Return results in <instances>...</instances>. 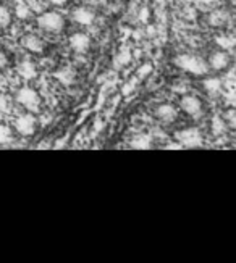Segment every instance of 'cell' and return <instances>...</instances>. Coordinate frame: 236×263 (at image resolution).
<instances>
[{
    "label": "cell",
    "mask_w": 236,
    "mask_h": 263,
    "mask_svg": "<svg viewBox=\"0 0 236 263\" xmlns=\"http://www.w3.org/2000/svg\"><path fill=\"white\" fill-rule=\"evenodd\" d=\"M175 65L180 70L191 73L194 76H204L209 73V63L200 57H198V55H191V53L178 55L175 58Z\"/></svg>",
    "instance_id": "obj_1"
},
{
    "label": "cell",
    "mask_w": 236,
    "mask_h": 263,
    "mask_svg": "<svg viewBox=\"0 0 236 263\" xmlns=\"http://www.w3.org/2000/svg\"><path fill=\"white\" fill-rule=\"evenodd\" d=\"M16 102L22 107H24L28 112H31V113L39 112V108H40V97H39V94L34 91L32 87H28V86L22 87L16 92Z\"/></svg>",
    "instance_id": "obj_2"
},
{
    "label": "cell",
    "mask_w": 236,
    "mask_h": 263,
    "mask_svg": "<svg viewBox=\"0 0 236 263\" xmlns=\"http://www.w3.org/2000/svg\"><path fill=\"white\" fill-rule=\"evenodd\" d=\"M38 24L47 32H60L65 26V19L57 11H42L39 13Z\"/></svg>",
    "instance_id": "obj_3"
},
{
    "label": "cell",
    "mask_w": 236,
    "mask_h": 263,
    "mask_svg": "<svg viewBox=\"0 0 236 263\" xmlns=\"http://www.w3.org/2000/svg\"><path fill=\"white\" fill-rule=\"evenodd\" d=\"M176 141H178L180 145H182V147H186V149L200 147L202 142H204L202 134H200V131L196 129V128H186V129L178 131V133H176Z\"/></svg>",
    "instance_id": "obj_4"
},
{
    "label": "cell",
    "mask_w": 236,
    "mask_h": 263,
    "mask_svg": "<svg viewBox=\"0 0 236 263\" xmlns=\"http://www.w3.org/2000/svg\"><path fill=\"white\" fill-rule=\"evenodd\" d=\"M15 129L22 136H32L34 131H36V118L31 113L20 115L15 121Z\"/></svg>",
    "instance_id": "obj_5"
},
{
    "label": "cell",
    "mask_w": 236,
    "mask_h": 263,
    "mask_svg": "<svg viewBox=\"0 0 236 263\" xmlns=\"http://www.w3.org/2000/svg\"><path fill=\"white\" fill-rule=\"evenodd\" d=\"M180 107L190 116H200V113H202V102L196 95H184L180 100Z\"/></svg>",
    "instance_id": "obj_6"
},
{
    "label": "cell",
    "mask_w": 236,
    "mask_h": 263,
    "mask_svg": "<svg viewBox=\"0 0 236 263\" xmlns=\"http://www.w3.org/2000/svg\"><path fill=\"white\" fill-rule=\"evenodd\" d=\"M156 116L160 121H164V123H173L176 120L178 112H176V108L172 105V103H162V105L157 107Z\"/></svg>",
    "instance_id": "obj_7"
},
{
    "label": "cell",
    "mask_w": 236,
    "mask_h": 263,
    "mask_svg": "<svg viewBox=\"0 0 236 263\" xmlns=\"http://www.w3.org/2000/svg\"><path fill=\"white\" fill-rule=\"evenodd\" d=\"M89 45H91V39H89V36L84 32H76L70 37V47L78 53L86 52Z\"/></svg>",
    "instance_id": "obj_8"
},
{
    "label": "cell",
    "mask_w": 236,
    "mask_h": 263,
    "mask_svg": "<svg viewBox=\"0 0 236 263\" xmlns=\"http://www.w3.org/2000/svg\"><path fill=\"white\" fill-rule=\"evenodd\" d=\"M22 45L26 48L28 52H32V53H40L44 52V42L42 39L34 36V34H26V36L22 39Z\"/></svg>",
    "instance_id": "obj_9"
},
{
    "label": "cell",
    "mask_w": 236,
    "mask_h": 263,
    "mask_svg": "<svg viewBox=\"0 0 236 263\" xmlns=\"http://www.w3.org/2000/svg\"><path fill=\"white\" fill-rule=\"evenodd\" d=\"M230 65V57L225 50H218V52H214L212 57L209 58V66L214 68V70L222 71Z\"/></svg>",
    "instance_id": "obj_10"
},
{
    "label": "cell",
    "mask_w": 236,
    "mask_h": 263,
    "mask_svg": "<svg viewBox=\"0 0 236 263\" xmlns=\"http://www.w3.org/2000/svg\"><path fill=\"white\" fill-rule=\"evenodd\" d=\"M228 19H230V15H228L226 10H222V8H217L209 13V16H207V21H209L210 26L214 27H224Z\"/></svg>",
    "instance_id": "obj_11"
},
{
    "label": "cell",
    "mask_w": 236,
    "mask_h": 263,
    "mask_svg": "<svg viewBox=\"0 0 236 263\" xmlns=\"http://www.w3.org/2000/svg\"><path fill=\"white\" fill-rule=\"evenodd\" d=\"M72 18H73L74 23H78L81 26H89V24H92L96 16H94V13L91 10H88V8H76L73 11Z\"/></svg>",
    "instance_id": "obj_12"
},
{
    "label": "cell",
    "mask_w": 236,
    "mask_h": 263,
    "mask_svg": "<svg viewBox=\"0 0 236 263\" xmlns=\"http://www.w3.org/2000/svg\"><path fill=\"white\" fill-rule=\"evenodd\" d=\"M18 74L22 76L24 81H31L38 76V70H36V66H34V63L26 60L23 63L18 65Z\"/></svg>",
    "instance_id": "obj_13"
},
{
    "label": "cell",
    "mask_w": 236,
    "mask_h": 263,
    "mask_svg": "<svg viewBox=\"0 0 236 263\" xmlns=\"http://www.w3.org/2000/svg\"><path fill=\"white\" fill-rule=\"evenodd\" d=\"M215 42L222 48V50H230L236 45V39L233 36H228V34H222V36L215 37Z\"/></svg>",
    "instance_id": "obj_14"
},
{
    "label": "cell",
    "mask_w": 236,
    "mask_h": 263,
    "mask_svg": "<svg viewBox=\"0 0 236 263\" xmlns=\"http://www.w3.org/2000/svg\"><path fill=\"white\" fill-rule=\"evenodd\" d=\"M204 91L212 95L218 94L222 91V81L218 78H207L204 81Z\"/></svg>",
    "instance_id": "obj_15"
},
{
    "label": "cell",
    "mask_w": 236,
    "mask_h": 263,
    "mask_svg": "<svg viewBox=\"0 0 236 263\" xmlns=\"http://www.w3.org/2000/svg\"><path fill=\"white\" fill-rule=\"evenodd\" d=\"M212 134L215 136H222L226 131V121L225 118H222V116H214L212 118Z\"/></svg>",
    "instance_id": "obj_16"
},
{
    "label": "cell",
    "mask_w": 236,
    "mask_h": 263,
    "mask_svg": "<svg viewBox=\"0 0 236 263\" xmlns=\"http://www.w3.org/2000/svg\"><path fill=\"white\" fill-rule=\"evenodd\" d=\"M32 15V10L30 8L28 2H18L15 5V16L20 19H28Z\"/></svg>",
    "instance_id": "obj_17"
},
{
    "label": "cell",
    "mask_w": 236,
    "mask_h": 263,
    "mask_svg": "<svg viewBox=\"0 0 236 263\" xmlns=\"http://www.w3.org/2000/svg\"><path fill=\"white\" fill-rule=\"evenodd\" d=\"M55 78L60 79V82H64V84H72L74 79V73L65 68V70H60L58 73H55Z\"/></svg>",
    "instance_id": "obj_18"
},
{
    "label": "cell",
    "mask_w": 236,
    "mask_h": 263,
    "mask_svg": "<svg viewBox=\"0 0 236 263\" xmlns=\"http://www.w3.org/2000/svg\"><path fill=\"white\" fill-rule=\"evenodd\" d=\"M12 129L8 126H5V124H0V144H8L12 141Z\"/></svg>",
    "instance_id": "obj_19"
},
{
    "label": "cell",
    "mask_w": 236,
    "mask_h": 263,
    "mask_svg": "<svg viewBox=\"0 0 236 263\" xmlns=\"http://www.w3.org/2000/svg\"><path fill=\"white\" fill-rule=\"evenodd\" d=\"M12 21V15H10V11L6 6H2L0 5V27H5V26H8Z\"/></svg>",
    "instance_id": "obj_20"
},
{
    "label": "cell",
    "mask_w": 236,
    "mask_h": 263,
    "mask_svg": "<svg viewBox=\"0 0 236 263\" xmlns=\"http://www.w3.org/2000/svg\"><path fill=\"white\" fill-rule=\"evenodd\" d=\"M26 2H28V5H30V8L32 10V13H40L46 8L44 0H26Z\"/></svg>",
    "instance_id": "obj_21"
},
{
    "label": "cell",
    "mask_w": 236,
    "mask_h": 263,
    "mask_svg": "<svg viewBox=\"0 0 236 263\" xmlns=\"http://www.w3.org/2000/svg\"><path fill=\"white\" fill-rule=\"evenodd\" d=\"M225 121H226V124L236 128V110H230V112L225 115Z\"/></svg>",
    "instance_id": "obj_22"
},
{
    "label": "cell",
    "mask_w": 236,
    "mask_h": 263,
    "mask_svg": "<svg viewBox=\"0 0 236 263\" xmlns=\"http://www.w3.org/2000/svg\"><path fill=\"white\" fill-rule=\"evenodd\" d=\"M150 71H152V65H150V63H146V65H142V66L140 68V71H138V78L142 79V78H146V76H148Z\"/></svg>",
    "instance_id": "obj_23"
},
{
    "label": "cell",
    "mask_w": 236,
    "mask_h": 263,
    "mask_svg": "<svg viewBox=\"0 0 236 263\" xmlns=\"http://www.w3.org/2000/svg\"><path fill=\"white\" fill-rule=\"evenodd\" d=\"M133 145L136 149H148L149 147V139H148V137H141V139L134 141Z\"/></svg>",
    "instance_id": "obj_24"
},
{
    "label": "cell",
    "mask_w": 236,
    "mask_h": 263,
    "mask_svg": "<svg viewBox=\"0 0 236 263\" xmlns=\"http://www.w3.org/2000/svg\"><path fill=\"white\" fill-rule=\"evenodd\" d=\"M128 61H130V55L126 52H123V53L118 55V58H116V63L118 65H126Z\"/></svg>",
    "instance_id": "obj_25"
},
{
    "label": "cell",
    "mask_w": 236,
    "mask_h": 263,
    "mask_svg": "<svg viewBox=\"0 0 236 263\" xmlns=\"http://www.w3.org/2000/svg\"><path fill=\"white\" fill-rule=\"evenodd\" d=\"M196 3H199L200 6H210L214 3H217V0H196Z\"/></svg>",
    "instance_id": "obj_26"
},
{
    "label": "cell",
    "mask_w": 236,
    "mask_h": 263,
    "mask_svg": "<svg viewBox=\"0 0 236 263\" xmlns=\"http://www.w3.org/2000/svg\"><path fill=\"white\" fill-rule=\"evenodd\" d=\"M52 5H64V3H66L68 0H48Z\"/></svg>",
    "instance_id": "obj_27"
},
{
    "label": "cell",
    "mask_w": 236,
    "mask_h": 263,
    "mask_svg": "<svg viewBox=\"0 0 236 263\" xmlns=\"http://www.w3.org/2000/svg\"><path fill=\"white\" fill-rule=\"evenodd\" d=\"M230 3H232V5H234V6H236V0H230Z\"/></svg>",
    "instance_id": "obj_28"
},
{
    "label": "cell",
    "mask_w": 236,
    "mask_h": 263,
    "mask_svg": "<svg viewBox=\"0 0 236 263\" xmlns=\"http://www.w3.org/2000/svg\"><path fill=\"white\" fill-rule=\"evenodd\" d=\"M234 149H236V142H234Z\"/></svg>",
    "instance_id": "obj_29"
}]
</instances>
